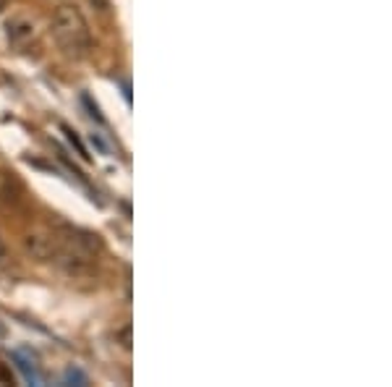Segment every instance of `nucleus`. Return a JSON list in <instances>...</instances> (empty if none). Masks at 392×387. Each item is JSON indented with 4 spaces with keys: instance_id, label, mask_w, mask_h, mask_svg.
<instances>
[{
    "instance_id": "nucleus-1",
    "label": "nucleus",
    "mask_w": 392,
    "mask_h": 387,
    "mask_svg": "<svg viewBox=\"0 0 392 387\" xmlns=\"http://www.w3.org/2000/svg\"><path fill=\"white\" fill-rule=\"evenodd\" d=\"M50 34L58 42L68 58H84L92 48V34H89L87 18L81 16L76 6H58L50 21Z\"/></svg>"
},
{
    "instance_id": "nucleus-2",
    "label": "nucleus",
    "mask_w": 392,
    "mask_h": 387,
    "mask_svg": "<svg viewBox=\"0 0 392 387\" xmlns=\"http://www.w3.org/2000/svg\"><path fill=\"white\" fill-rule=\"evenodd\" d=\"M14 361H16V369L21 371V377L29 385H42V377L40 371H37V364H34L32 356H26L24 351H14Z\"/></svg>"
},
{
    "instance_id": "nucleus-3",
    "label": "nucleus",
    "mask_w": 392,
    "mask_h": 387,
    "mask_svg": "<svg viewBox=\"0 0 392 387\" xmlns=\"http://www.w3.org/2000/svg\"><path fill=\"white\" fill-rule=\"evenodd\" d=\"M73 382H76V385H87V377H84L79 369H68L63 374V385H73Z\"/></svg>"
},
{
    "instance_id": "nucleus-4",
    "label": "nucleus",
    "mask_w": 392,
    "mask_h": 387,
    "mask_svg": "<svg viewBox=\"0 0 392 387\" xmlns=\"http://www.w3.org/2000/svg\"><path fill=\"white\" fill-rule=\"evenodd\" d=\"M6 259H9V251H6V243L0 241V265H3Z\"/></svg>"
}]
</instances>
